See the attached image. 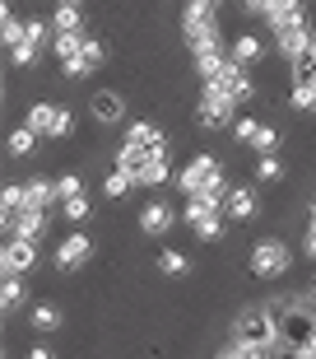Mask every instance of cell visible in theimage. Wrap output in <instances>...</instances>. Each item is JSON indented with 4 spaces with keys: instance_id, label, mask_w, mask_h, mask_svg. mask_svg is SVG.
<instances>
[{
    "instance_id": "6da1fadb",
    "label": "cell",
    "mask_w": 316,
    "mask_h": 359,
    "mask_svg": "<svg viewBox=\"0 0 316 359\" xmlns=\"http://www.w3.org/2000/svg\"><path fill=\"white\" fill-rule=\"evenodd\" d=\"M172 187H177V196L182 201H219L224 205L228 196V168L219 154H210V149H200V154H191V159L177 168V177H172Z\"/></svg>"
},
{
    "instance_id": "7a4b0ae2",
    "label": "cell",
    "mask_w": 316,
    "mask_h": 359,
    "mask_svg": "<svg viewBox=\"0 0 316 359\" xmlns=\"http://www.w3.org/2000/svg\"><path fill=\"white\" fill-rule=\"evenodd\" d=\"M247 276L265 280V285L289 280L293 276V243L279 238V233H261V238L247 248Z\"/></svg>"
},
{
    "instance_id": "3957f363",
    "label": "cell",
    "mask_w": 316,
    "mask_h": 359,
    "mask_svg": "<svg viewBox=\"0 0 316 359\" xmlns=\"http://www.w3.org/2000/svg\"><path fill=\"white\" fill-rule=\"evenodd\" d=\"M270 28V42H275V52L284 56V61H298V56L312 47V14H307V5H298V10H289L284 19H275V24H265Z\"/></svg>"
},
{
    "instance_id": "277c9868",
    "label": "cell",
    "mask_w": 316,
    "mask_h": 359,
    "mask_svg": "<svg viewBox=\"0 0 316 359\" xmlns=\"http://www.w3.org/2000/svg\"><path fill=\"white\" fill-rule=\"evenodd\" d=\"M177 28H182V47H186L191 56H205V52H214V47H228L219 14H205V10H191V5H182V14H177Z\"/></svg>"
},
{
    "instance_id": "5b68a950",
    "label": "cell",
    "mask_w": 316,
    "mask_h": 359,
    "mask_svg": "<svg viewBox=\"0 0 316 359\" xmlns=\"http://www.w3.org/2000/svg\"><path fill=\"white\" fill-rule=\"evenodd\" d=\"M24 126H33L42 140H66V135L75 131V112H70V103L38 98V103H28V107H24Z\"/></svg>"
},
{
    "instance_id": "8992f818",
    "label": "cell",
    "mask_w": 316,
    "mask_h": 359,
    "mask_svg": "<svg viewBox=\"0 0 316 359\" xmlns=\"http://www.w3.org/2000/svg\"><path fill=\"white\" fill-rule=\"evenodd\" d=\"M182 224L196 243H219L228 233V215L219 201H182Z\"/></svg>"
},
{
    "instance_id": "52a82bcc",
    "label": "cell",
    "mask_w": 316,
    "mask_h": 359,
    "mask_svg": "<svg viewBox=\"0 0 316 359\" xmlns=\"http://www.w3.org/2000/svg\"><path fill=\"white\" fill-rule=\"evenodd\" d=\"M237 121V103L228 98L219 84H200V98H196V126L205 131H233Z\"/></svg>"
},
{
    "instance_id": "ba28073f",
    "label": "cell",
    "mask_w": 316,
    "mask_h": 359,
    "mask_svg": "<svg viewBox=\"0 0 316 359\" xmlns=\"http://www.w3.org/2000/svg\"><path fill=\"white\" fill-rule=\"evenodd\" d=\"M89 257H93V238L84 229H70L66 238H56V248H52V271L56 276H75V271L89 266Z\"/></svg>"
},
{
    "instance_id": "9c48e42d",
    "label": "cell",
    "mask_w": 316,
    "mask_h": 359,
    "mask_svg": "<svg viewBox=\"0 0 316 359\" xmlns=\"http://www.w3.org/2000/svg\"><path fill=\"white\" fill-rule=\"evenodd\" d=\"M135 224H140L145 238H168L172 224H182V210H177L168 196H149L145 205H140V215H135Z\"/></svg>"
},
{
    "instance_id": "30bf717a",
    "label": "cell",
    "mask_w": 316,
    "mask_h": 359,
    "mask_svg": "<svg viewBox=\"0 0 316 359\" xmlns=\"http://www.w3.org/2000/svg\"><path fill=\"white\" fill-rule=\"evenodd\" d=\"M84 107H89V121H93V126H103V131L126 126V98H121L117 89H93L89 98H84Z\"/></svg>"
},
{
    "instance_id": "8fae6325",
    "label": "cell",
    "mask_w": 316,
    "mask_h": 359,
    "mask_svg": "<svg viewBox=\"0 0 316 359\" xmlns=\"http://www.w3.org/2000/svg\"><path fill=\"white\" fill-rule=\"evenodd\" d=\"M103 66H107V47H103V38L84 33V47H79V56H70L61 70H66V80H70V84H84L89 75H98Z\"/></svg>"
},
{
    "instance_id": "7c38bea8",
    "label": "cell",
    "mask_w": 316,
    "mask_h": 359,
    "mask_svg": "<svg viewBox=\"0 0 316 359\" xmlns=\"http://www.w3.org/2000/svg\"><path fill=\"white\" fill-rule=\"evenodd\" d=\"M224 215L228 224H251L256 215H261V187L256 182H233L224 196Z\"/></svg>"
},
{
    "instance_id": "4fadbf2b",
    "label": "cell",
    "mask_w": 316,
    "mask_h": 359,
    "mask_svg": "<svg viewBox=\"0 0 316 359\" xmlns=\"http://www.w3.org/2000/svg\"><path fill=\"white\" fill-rule=\"evenodd\" d=\"M38 243H28V238H5V248H0V276H33L38 271Z\"/></svg>"
},
{
    "instance_id": "5bb4252c",
    "label": "cell",
    "mask_w": 316,
    "mask_h": 359,
    "mask_svg": "<svg viewBox=\"0 0 316 359\" xmlns=\"http://www.w3.org/2000/svg\"><path fill=\"white\" fill-rule=\"evenodd\" d=\"M121 145H135V149H154V154H168L172 140H168V131H163L158 121L135 117V121H126V126H121Z\"/></svg>"
},
{
    "instance_id": "9a60e30c",
    "label": "cell",
    "mask_w": 316,
    "mask_h": 359,
    "mask_svg": "<svg viewBox=\"0 0 316 359\" xmlns=\"http://www.w3.org/2000/svg\"><path fill=\"white\" fill-rule=\"evenodd\" d=\"M5 238H28V243H42L47 238V229H52V210H33V205H24V210L14 215V219H5Z\"/></svg>"
},
{
    "instance_id": "2e32d148",
    "label": "cell",
    "mask_w": 316,
    "mask_h": 359,
    "mask_svg": "<svg viewBox=\"0 0 316 359\" xmlns=\"http://www.w3.org/2000/svg\"><path fill=\"white\" fill-rule=\"evenodd\" d=\"M219 89L228 93V98H233L237 107H247V103H256V75H251L247 66H237V61H228L224 66V75H219Z\"/></svg>"
},
{
    "instance_id": "e0dca14e",
    "label": "cell",
    "mask_w": 316,
    "mask_h": 359,
    "mask_svg": "<svg viewBox=\"0 0 316 359\" xmlns=\"http://www.w3.org/2000/svg\"><path fill=\"white\" fill-rule=\"evenodd\" d=\"M228 56H233L237 66H261V56H265V38L261 33H251V28H237L233 38H228Z\"/></svg>"
},
{
    "instance_id": "ac0fdd59",
    "label": "cell",
    "mask_w": 316,
    "mask_h": 359,
    "mask_svg": "<svg viewBox=\"0 0 316 359\" xmlns=\"http://www.w3.org/2000/svg\"><path fill=\"white\" fill-rule=\"evenodd\" d=\"M298 5H307V0H237V14H242V19L275 24V19H284V14L298 10Z\"/></svg>"
},
{
    "instance_id": "d6986e66",
    "label": "cell",
    "mask_w": 316,
    "mask_h": 359,
    "mask_svg": "<svg viewBox=\"0 0 316 359\" xmlns=\"http://www.w3.org/2000/svg\"><path fill=\"white\" fill-rule=\"evenodd\" d=\"M24 205L33 210H56L61 205V191H56V177H24Z\"/></svg>"
},
{
    "instance_id": "ffe728a7",
    "label": "cell",
    "mask_w": 316,
    "mask_h": 359,
    "mask_svg": "<svg viewBox=\"0 0 316 359\" xmlns=\"http://www.w3.org/2000/svg\"><path fill=\"white\" fill-rule=\"evenodd\" d=\"M61 322H66V308H61V304H52V299H38V304L28 308V327H33L38 336L61 332Z\"/></svg>"
},
{
    "instance_id": "44dd1931",
    "label": "cell",
    "mask_w": 316,
    "mask_h": 359,
    "mask_svg": "<svg viewBox=\"0 0 316 359\" xmlns=\"http://www.w3.org/2000/svg\"><path fill=\"white\" fill-rule=\"evenodd\" d=\"M52 28L56 33H89L84 5H79V0H56L52 5Z\"/></svg>"
},
{
    "instance_id": "7402d4cb",
    "label": "cell",
    "mask_w": 316,
    "mask_h": 359,
    "mask_svg": "<svg viewBox=\"0 0 316 359\" xmlns=\"http://www.w3.org/2000/svg\"><path fill=\"white\" fill-rule=\"evenodd\" d=\"M214 359H279L270 346H251V341H224V346L214 350Z\"/></svg>"
},
{
    "instance_id": "603a6c76",
    "label": "cell",
    "mask_w": 316,
    "mask_h": 359,
    "mask_svg": "<svg viewBox=\"0 0 316 359\" xmlns=\"http://www.w3.org/2000/svg\"><path fill=\"white\" fill-rule=\"evenodd\" d=\"M24 299H28V280L24 276H0V308H5V318L19 313Z\"/></svg>"
},
{
    "instance_id": "cb8c5ba5",
    "label": "cell",
    "mask_w": 316,
    "mask_h": 359,
    "mask_svg": "<svg viewBox=\"0 0 316 359\" xmlns=\"http://www.w3.org/2000/svg\"><path fill=\"white\" fill-rule=\"evenodd\" d=\"M42 145V135L33 131V126H14L10 131V159H33Z\"/></svg>"
},
{
    "instance_id": "d4e9b609",
    "label": "cell",
    "mask_w": 316,
    "mask_h": 359,
    "mask_svg": "<svg viewBox=\"0 0 316 359\" xmlns=\"http://www.w3.org/2000/svg\"><path fill=\"white\" fill-rule=\"evenodd\" d=\"M154 266H158V276H186L191 271V257L182 252V248H158V257H154Z\"/></svg>"
},
{
    "instance_id": "484cf974",
    "label": "cell",
    "mask_w": 316,
    "mask_h": 359,
    "mask_svg": "<svg viewBox=\"0 0 316 359\" xmlns=\"http://www.w3.org/2000/svg\"><path fill=\"white\" fill-rule=\"evenodd\" d=\"M289 177V163L279 159V154H256V173H251V182H284Z\"/></svg>"
},
{
    "instance_id": "4316f807",
    "label": "cell",
    "mask_w": 316,
    "mask_h": 359,
    "mask_svg": "<svg viewBox=\"0 0 316 359\" xmlns=\"http://www.w3.org/2000/svg\"><path fill=\"white\" fill-rule=\"evenodd\" d=\"M42 52H47V47H38L33 38H24L19 47H10L5 56H10V66H14V70H38V66H42Z\"/></svg>"
},
{
    "instance_id": "83f0119b",
    "label": "cell",
    "mask_w": 316,
    "mask_h": 359,
    "mask_svg": "<svg viewBox=\"0 0 316 359\" xmlns=\"http://www.w3.org/2000/svg\"><path fill=\"white\" fill-rule=\"evenodd\" d=\"M19 210H24V182H5L0 187V224L14 219Z\"/></svg>"
},
{
    "instance_id": "f1b7e54d",
    "label": "cell",
    "mask_w": 316,
    "mask_h": 359,
    "mask_svg": "<svg viewBox=\"0 0 316 359\" xmlns=\"http://www.w3.org/2000/svg\"><path fill=\"white\" fill-rule=\"evenodd\" d=\"M131 191H135V177H131V173H121V168H112V173L103 177V196H107V201H126Z\"/></svg>"
},
{
    "instance_id": "f546056e",
    "label": "cell",
    "mask_w": 316,
    "mask_h": 359,
    "mask_svg": "<svg viewBox=\"0 0 316 359\" xmlns=\"http://www.w3.org/2000/svg\"><path fill=\"white\" fill-rule=\"evenodd\" d=\"M279 145H284V131H279V126H270V121H265L261 131H256V140H251V154H279Z\"/></svg>"
},
{
    "instance_id": "4dcf8cb0",
    "label": "cell",
    "mask_w": 316,
    "mask_h": 359,
    "mask_svg": "<svg viewBox=\"0 0 316 359\" xmlns=\"http://www.w3.org/2000/svg\"><path fill=\"white\" fill-rule=\"evenodd\" d=\"M89 215H93V196L89 191H84V196H70L66 205H61V219H66V224H84Z\"/></svg>"
},
{
    "instance_id": "1f68e13d",
    "label": "cell",
    "mask_w": 316,
    "mask_h": 359,
    "mask_svg": "<svg viewBox=\"0 0 316 359\" xmlns=\"http://www.w3.org/2000/svg\"><path fill=\"white\" fill-rule=\"evenodd\" d=\"M79 47H84V33H56L52 38V56L66 66L70 56H79Z\"/></svg>"
},
{
    "instance_id": "d6a6232c",
    "label": "cell",
    "mask_w": 316,
    "mask_h": 359,
    "mask_svg": "<svg viewBox=\"0 0 316 359\" xmlns=\"http://www.w3.org/2000/svg\"><path fill=\"white\" fill-rule=\"evenodd\" d=\"M261 126H265V121L256 117V112H237V121H233V140H237V145H251Z\"/></svg>"
},
{
    "instance_id": "836d02e7",
    "label": "cell",
    "mask_w": 316,
    "mask_h": 359,
    "mask_svg": "<svg viewBox=\"0 0 316 359\" xmlns=\"http://www.w3.org/2000/svg\"><path fill=\"white\" fill-rule=\"evenodd\" d=\"M56 191H61V205H66L70 196H84L89 187H84V177H79V173H61V177H56Z\"/></svg>"
},
{
    "instance_id": "e575fe53",
    "label": "cell",
    "mask_w": 316,
    "mask_h": 359,
    "mask_svg": "<svg viewBox=\"0 0 316 359\" xmlns=\"http://www.w3.org/2000/svg\"><path fill=\"white\" fill-rule=\"evenodd\" d=\"M24 359H61V355H56L52 341H33V346L24 350Z\"/></svg>"
},
{
    "instance_id": "d590c367",
    "label": "cell",
    "mask_w": 316,
    "mask_h": 359,
    "mask_svg": "<svg viewBox=\"0 0 316 359\" xmlns=\"http://www.w3.org/2000/svg\"><path fill=\"white\" fill-rule=\"evenodd\" d=\"M303 257H307V262H316V224H312V219L303 224Z\"/></svg>"
},
{
    "instance_id": "8d00e7d4",
    "label": "cell",
    "mask_w": 316,
    "mask_h": 359,
    "mask_svg": "<svg viewBox=\"0 0 316 359\" xmlns=\"http://www.w3.org/2000/svg\"><path fill=\"white\" fill-rule=\"evenodd\" d=\"M186 5H191V10H205V14H219V10H224V0H186Z\"/></svg>"
},
{
    "instance_id": "74e56055",
    "label": "cell",
    "mask_w": 316,
    "mask_h": 359,
    "mask_svg": "<svg viewBox=\"0 0 316 359\" xmlns=\"http://www.w3.org/2000/svg\"><path fill=\"white\" fill-rule=\"evenodd\" d=\"M307 219H312V224H316V196L307 201Z\"/></svg>"
},
{
    "instance_id": "f35d334b",
    "label": "cell",
    "mask_w": 316,
    "mask_h": 359,
    "mask_svg": "<svg viewBox=\"0 0 316 359\" xmlns=\"http://www.w3.org/2000/svg\"><path fill=\"white\" fill-rule=\"evenodd\" d=\"M79 5H84V0H79Z\"/></svg>"
}]
</instances>
